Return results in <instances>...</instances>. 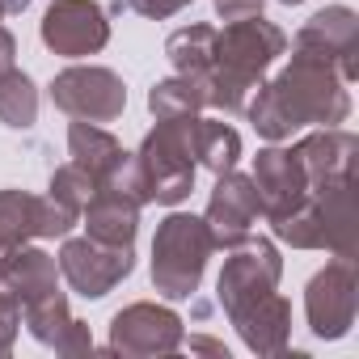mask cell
<instances>
[{"mask_svg":"<svg viewBox=\"0 0 359 359\" xmlns=\"http://www.w3.org/2000/svg\"><path fill=\"white\" fill-rule=\"evenodd\" d=\"M241 114L266 144H283L300 127H342L351 118V89L330 60L296 47L292 60L250 93Z\"/></svg>","mask_w":359,"mask_h":359,"instance_id":"obj_1","label":"cell"},{"mask_svg":"<svg viewBox=\"0 0 359 359\" xmlns=\"http://www.w3.org/2000/svg\"><path fill=\"white\" fill-rule=\"evenodd\" d=\"M287 51V34L258 18H241V22H224V30H216V51H212V68L199 76L203 93H208V110L220 114H241L250 93L266 81V72L275 68V60Z\"/></svg>","mask_w":359,"mask_h":359,"instance_id":"obj_2","label":"cell"},{"mask_svg":"<svg viewBox=\"0 0 359 359\" xmlns=\"http://www.w3.org/2000/svg\"><path fill=\"white\" fill-rule=\"evenodd\" d=\"M275 241L292 250H325L334 258L359 254V220H355V177H334L304 195V203L279 220H271Z\"/></svg>","mask_w":359,"mask_h":359,"instance_id":"obj_3","label":"cell"},{"mask_svg":"<svg viewBox=\"0 0 359 359\" xmlns=\"http://www.w3.org/2000/svg\"><path fill=\"white\" fill-rule=\"evenodd\" d=\"M195 123L199 114H177V118H156V127L140 140L135 165H140V182L144 199L161 208H177L191 199L195 191Z\"/></svg>","mask_w":359,"mask_h":359,"instance_id":"obj_4","label":"cell"},{"mask_svg":"<svg viewBox=\"0 0 359 359\" xmlns=\"http://www.w3.org/2000/svg\"><path fill=\"white\" fill-rule=\"evenodd\" d=\"M216 254L203 216L169 212L152 237V287L165 300H191L203 283L208 258Z\"/></svg>","mask_w":359,"mask_h":359,"instance_id":"obj_5","label":"cell"},{"mask_svg":"<svg viewBox=\"0 0 359 359\" xmlns=\"http://www.w3.org/2000/svg\"><path fill=\"white\" fill-rule=\"evenodd\" d=\"M47 93H51L55 110H64L68 118H85V123H114L127 110L123 76L102 64H72V68L55 72Z\"/></svg>","mask_w":359,"mask_h":359,"instance_id":"obj_6","label":"cell"},{"mask_svg":"<svg viewBox=\"0 0 359 359\" xmlns=\"http://www.w3.org/2000/svg\"><path fill=\"white\" fill-rule=\"evenodd\" d=\"M187 342V321L169 304L156 300H135L110 317V355L127 359H156V355H177Z\"/></svg>","mask_w":359,"mask_h":359,"instance_id":"obj_7","label":"cell"},{"mask_svg":"<svg viewBox=\"0 0 359 359\" xmlns=\"http://www.w3.org/2000/svg\"><path fill=\"white\" fill-rule=\"evenodd\" d=\"M60 279L85 296V300H102L106 292H114L131 271H135V245H106L97 237H64L60 254Z\"/></svg>","mask_w":359,"mask_h":359,"instance_id":"obj_8","label":"cell"},{"mask_svg":"<svg viewBox=\"0 0 359 359\" xmlns=\"http://www.w3.org/2000/svg\"><path fill=\"white\" fill-rule=\"evenodd\" d=\"M283 279V258H279V245L271 237H245L237 250H229L224 266H220V279H216V300L224 309V317L241 313L245 304L262 300L266 292H275Z\"/></svg>","mask_w":359,"mask_h":359,"instance_id":"obj_9","label":"cell"},{"mask_svg":"<svg viewBox=\"0 0 359 359\" xmlns=\"http://www.w3.org/2000/svg\"><path fill=\"white\" fill-rule=\"evenodd\" d=\"M359 313V279H355V258H334L325 262L309 287H304V317L313 338L321 342H338L351 334Z\"/></svg>","mask_w":359,"mask_h":359,"instance_id":"obj_10","label":"cell"},{"mask_svg":"<svg viewBox=\"0 0 359 359\" xmlns=\"http://www.w3.org/2000/svg\"><path fill=\"white\" fill-rule=\"evenodd\" d=\"M39 39L51 55L64 60L97 55L110 43V13L97 0H51L39 22Z\"/></svg>","mask_w":359,"mask_h":359,"instance_id":"obj_11","label":"cell"},{"mask_svg":"<svg viewBox=\"0 0 359 359\" xmlns=\"http://www.w3.org/2000/svg\"><path fill=\"white\" fill-rule=\"evenodd\" d=\"M81 224V212L64 208L51 195H30V191H0V250H13V245H30L39 237H68Z\"/></svg>","mask_w":359,"mask_h":359,"instance_id":"obj_12","label":"cell"},{"mask_svg":"<svg viewBox=\"0 0 359 359\" xmlns=\"http://www.w3.org/2000/svg\"><path fill=\"white\" fill-rule=\"evenodd\" d=\"M262 216V199H258V187L250 173H216V187H212V199H208V212H203V224L212 233V245L216 250H237L254 224Z\"/></svg>","mask_w":359,"mask_h":359,"instance_id":"obj_13","label":"cell"},{"mask_svg":"<svg viewBox=\"0 0 359 359\" xmlns=\"http://www.w3.org/2000/svg\"><path fill=\"white\" fill-rule=\"evenodd\" d=\"M296 47L330 60L351 85L359 76V13L351 5H325L296 30Z\"/></svg>","mask_w":359,"mask_h":359,"instance_id":"obj_14","label":"cell"},{"mask_svg":"<svg viewBox=\"0 0 359 359\" xmlns=\"http://www.w3.org/2000/svg\"><path fill=\"white\" fill-rule=\"evenodd\" d=\"M250 177H254V187H258V199H262V216L266 220H279V216L296 212L304 203V195H309V182H304L300 161L292 156V148H279V144L258 148Z\"/></svg>","mask_w":359,"mask_h":359,"instance_id":"obj_15","label":"cell"},{"mask_svg":"<svg viewBox=\"0 0 359 359\" xmlns=\"http://www.w3.org/2000/svg\"><path fill=\"white\" fill-rule=\"evenodd\" d=\"M22 325L30 330L34 342L51 346L55 355H68V359L93 355V334H89V325H85L81 317H72L68 296H64L60 287L47 292L43 300L26 304V309H22Z\"/></svg>","mask_w":359,"mask_h":359,"instance_id":"obj_16","label":"cell"},{"mask_svg":"<svg viewBox=\"0 0 359 359\" xmlns=\"http://www.w3.org/2000/svg\"><path fill=\"white\" fill-rule=\"evenodd\" d=\"M292 156L304 169L309 191L334 177H355V161H359V140L346 127H313L309 135H300L292 144Z\"/></svg>","mask_w":359,"mask_h":359,"instance_id":"obj_17","label":"cell"},{"mask_svg":"<svg viewBox=\"0 0 359 359\" xmlns=\"http://www.w3.org/2000/svg\"><path fill=\"white\" fill-rule=\"evenodd\" d=\"M60 287V262L39 245H13L0 250V296L13 300L18 309L43 300Z\"/></svg>","mask_w":359,"mask_h":359,"instance_id":"obj_18","label":"cell"},{"mask_svg":"<svg viewBox=\"0 0 359 359\" xmlns=\"http://www.w3.org/2000/svg\"><path fill=\"white\" fill-rule=\"evenodd\" d=\"M233 330L241 334V342L254 351V355H283L292 346V300L275 287L266 292L262 300L245 304L241 313L229 317Z\"/></svg>","mask_w":359,"mask_h":359,"instance_id":"obj_19","label":"cell"},{"mask_svg":"<svg viewBox=\"0 0 359 359\" xmlns=\"http://www.w3.org/2000/svg\"><path fill=\"white\" fill-rule=\"evenodd\" d=\"M140 208L131 195L114 191V187H97L93 199L81 208V224H85V237H97L106 245H135V233H140Z\"/></svg>","mask_w":359,"mask_h":359,"instance_id":"obj_20","label":"cell"},{"mask_svg":"<svg viewBox=\"0 0 359 359\" xmlns=\"http://www.w3.org/2000/svg\"><path fill=\"white\" fill-rule=\"evenodd\" d=\"M123 152L127 148L114 140V131H106L102 123L72 118V127H68V156H72V165H81L85 173L97 177V187L110 177V169L123 161Z\"/></svg>","mask_w":359,"mask_h":359,"instance_id":"obj_21","label":"cell"},{"mask_svg":"<svg viewBox=\"0 0 359 359\" xmlns=\"http://www.w3.org/2000/svg\"><path fill=\"white\" fill-rule=\"evenodd\" d=\"M241 161V131L224 118H203L195 123V165L208 173H229Z\"/></svg>","mask_w":359,"mask_h":359,"instance_id":"obj_22","label":"cell"},{"mask_svg":"<svg viewBox=\"0 0 359 359\" xmlns=\"http://www.w3.org/2000/svg\"><path fill=\"white\" fill-rule=\"evenodd\" d=\"M212 51H216V26L208 22L182 26L165 39V60L173 64V72H187V76H203L212 68Z\"/></svg>","mask_w":359,"mask_h":359,"instance_id":"obj_23","label":"cell"},{"mask_svg":"<svg viewBox=\"0 0 359 359\" xmlns=\"http://www.w3.org/2000/svg\"><path fill=\"white\" fill-rule=\"evenodd\" d=\"M148 110H152V118L203 114V110H208V93H203V81H199V76H187V72H173V76L156 81V85L148 89Z\"/></svg>","mask_w":359,"mask_h":359,"instance_id":"obj_24","label":"cell"},{"mask_svg":"<svg viewBox=\"0 0 359 359\" xmlns=\"http://www.w3.org/2000/svg\"><path fill=\"white\" fill-rule=\"evenodd\" d=\"M0 123L9 131H30L39 123V85L22 68H9L0 76Z\"/></svg>","mask_w":359,"mask_h":359,"instance_id":"obj_25","label":"cell"},{"mask_svg":"<svg viewBox=\"0 0 359 359\" xmlns=\"http://www.w3.org/2000/svg\"><path fill=\"white\" fill-rule=\"evenodd\" d=\"M93 191H97V177L93 173H85L81 165H60L55 173H51V187H47V195L51 199H60L64 208H72V212H81L89 199H93Z\"/></svg>","mask_w":359,"mask_h":359,"instance_id":"obj_26","label":"cell"},{"mask_svg":"<svg viewBox=\"0 0 359 359\" xmlns=\"http://www.w3.org/2000/svg\"><path fill=\"white\" fill-rule=\"evenodd\" d=\"M118 5L131 9V13H140V18H148V22H165V18H173V13L191 9L195 0H118Z\"/></svg>","mask_w":359,"mask_h":359,"instance_id":"obj_27","label":"cell"},{"mask_svg":"<svg viewBox=\"0 0 359 359\" xmlns=\"http://www.w3.org/2000/svg\"><path fill=\"white\" fill-rule=\"evenodd\" d=\"M18 330H22V309H18L13 300L0 296V355H9V351H13Z\"/></svg>","mask_w":359,"mask_h":359,"instance_id":"obj_28","label":"cell"},{"mask_svg":"<svg viewBox=\"0 0 359 359\" xmlns=\"http://www.w3.org/2000/svg\"><path fill=\"white\" fill-rule=\"evenodd\" d=\"M220 22H241V18H258L266 9V0H212Z\"/></svg>","mask_w":359,"mask_h":359,"instance_id":"obj_29","label":"cell"},{"mask_svg":"<svg viewBox=\"0 0 359 359\" xmlns=\"http://www.w3.org/2000/svg\"><path fill=\"white\" fill-rule=\"evenodd\" d=\"M9 68H18V39L0 26V76H5Z\"/></svg>","mask_w":359,"mask_h":359,"instance_id":"obj_30","label":"cell"},{"mask_svg":"<svg viewBox=\"0 0 359 359\" xmlns=\"http://www.w3.org/2000/svg\"><path fill=\"white\" fill-rule=\"evenodd\" d=\"M182 346H191V351H203V355H216V359H229V346H224V342H216V338H203V334L187 338Z\"/></svg>","mask_w":359,"mask_h":359,"instance_id":"obj_31","label":"cell"},{"mask_svg":"<svg viewBox=\"0 0 359 359\" xmlns=\"http://www.w3.org/2000/svg\"><path fill=\"white\" fill-rule=\"evenodd\" d=\"M26 9H30V0H0V22L13 13H26Z\"/></svg>","mask_w":359,"mask_h":359,"instance_id":"obj_32","label":"cell"},{"mask_svg":"<svg viewBox=\"0 0 359 359\" xmlns=\"http://www.w3.org/2000/svg\"><path fill=\"white\" fill-rule=\"evenodd\" d=\"M279 5H304V0H279Z\"/></svg>","mask_w":359,"mask_h":359,"instance_id":"obj_33","label":"cell"}]
</instances>
